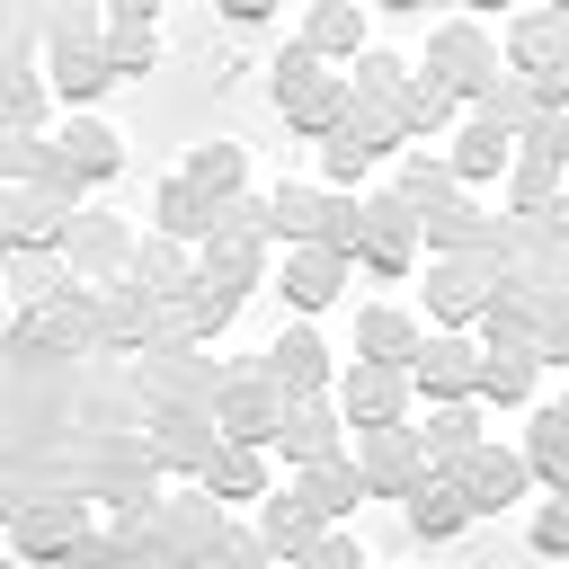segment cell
Segmentation results:
<instances>
[{
    "mask_svg": "<svg viewBox=\"0 0 569 569\" xmlns=\"http://www.w3.org/2000/svg\"><path fill=\"white\" fill-rule=\"evenodd\" d=\"M276 107H284L302 133L347 124V89L320 71V53H311V44H284V53H276Z\"/></svg>",
    "mask_w": 569,
    "mask_h": 569,
    "instance_id": "6da1fadb",
    "label": "cell"
},
{
    "mask_svg": "<svg viewBox=\"0 0 569 569\" xmlns=\"http://www.w3.org/2000/svg\"><path fill=\"white\" fill-rule=\"evenodd\" d=\"M409 373H418V391H427V400L445 409V400H462V391H480V347H471V338H427Z\"/></svg>",
    "mask_w": 569,
    "mask_h": 569,
    "instance_id": "7a4b0ae2",
    "label": "cell"
},
{
    "mask_svg": "<svg viewBox=\"0 0 569 569\" xmlns=\"http://www.w3.org/2000/svg\"><path fill=\"white\" fill-rule=\"evenodd\" d=\"M338 400H347V418L373 436V427H391V418H400V400H409V373H400V365H356Z\"/></svg>",
    "mask_w": 569,
    "mask_h": 569,
    "instance_id": "3957f363",
    "label": "cell"
},
{
    "mask_svg": "<svg viewBox=\"0 0 569 569\" xmlns=\"http://www.w3.org/2000/svg\"><path fill=\"white\" fill-rule=\"evenodd\" d=\"M525 480H533V462H525V453H489V445H471V453H462V498H471V516L507 507Z\"/></svg>",
    "mask_w": 569,
    "mask_h": 569,
    "instance_id": "277c9868",
    "label": "cell"
},
{
    "mask_svg": "<svg viewBox=\"0 0 569 569\" xmlns=\"http://www.w3.org/2000/svg\"><path fill=\"white\" fill-rule=\"evenodd\" d=\"M107 169H116V133L89 124V116L62 124V151L44 160V178H53V187H80V178H107Z\"/></svg>",
    "mask_w": 569,
    "mask_h": 569,
    "instance_id": "5b68a950",
    "label": "cell"
},
{
    "mask_svg": "<svg viewBox=\"0 0 569 569\" xmlns=\"http://www.w3.org/2000/svg\"><path fill=\"white\" fill-rule=\"evenodd\" d=\"M338 213H347V204H329V196H311V187H276V196H267V231L311 240V249L338 231Z\"/></svg>",
    "mask_w": 569,
    "mask_h": 569,
    "instance_id": "8992f818",
    "label": "cell"
},
{
    "mask_svg": "<svg viewBox=\"0 0 569 569\" xmlns=\"http://www.w3.org/2000/svg\"><path fill=\"white\" fill-rule=\"evenodd\" d=\"M80 27H89V18H80ZM80 27H62V44H53V89H62V98H98V89L116 80V62L80 44Z\"/></svg>",
    "mask_w": 569,
    "mask_h": 569,
    "instance_id": "52a82bcc",
    "label": "cell"
},
{
    "mask_svg": "<svg viewBox=\"0 0 569 569\" xmlns=\"http://www.w3.org/2000/svg\"><path fill=\"white\" fill-rule=\"evenodd\" d=\"M160 231H178V240H196V231H231V204H213L204 187L169 178V187H160Z\"/></svg>",
    "mask_w": 569,
    "mask_h": 569,
    "instance_id": "ba28073f",
    "label": "cell"
},
{
    "mask_svg": "<svg viewBox=\"0 0 569 569\" xmlns=\"http://www.w3.org/2000/svg\"><path fill=\"white\" fill-rule=\"evenodd\" d=\"M276 436H284L293 462H338V427H329L320 400H284V427H276Z\"/></svg>",
    "mask_w": 569,
    "mask_h": 569,
    "instance_id": "9c48e42d",
    "label": "cell"
},
{
    "mask_svg": "<svg viewBox=\"0 0 569 569\" xmlns=\"http://www.w3.org/2000/svg\"><path fill=\"white\" fill-rule=\"evenodd\" d=\"M462 516H471V498H462V480H427V471L409 480V525H418L427 542H436V533H453Z\"/></svg>",
    "mask_w": 569,
    "mask_h": 569,
    "instance_id": "30bf717a",
    "label": "cell"
},
{
    "mask_svg": "<svg viewBox=\"0 0 569 569\" xmlns=\"http://www.w3.org/2000/svg\"><path fill=\"white\" fill-rule=\"evenodd\" d=\"M267 356H276V382H284L293 400H311V391L329 382V356H320V338H311V329H293V338H276Z\"/></svg>",
    "mask_w": 569,
    "mask_h": 569,
    "instance_id": "8fae6325",
    "label": "cell"
},
{
    "mask_svg": "<svg viewBox=\"0 0 569 569\" xmlns=\"http://www.w3.org/2000/svg\"><path fill=\"white\" fill-rule=\"evenodd\" d=\"M284 293H293L302 311H320V302L338 293V249H329V240H320V249H293V258H284Z\"/></svg>",
    "mask_w": 569,
    "mask_h": 569,
    "instance_id": "7c38bea8",
    "label": "cell"
},
{
    "mask_svg": "<svg viewBox=\"0 0 569 569\" xmlns=\"http://www.w3.org/2000/svg\"><path fill=\"white\" fill-rule=\"evenodd\" d=\"M71 542H80V498H53V507L18 516V551H71Z\"/></svg>",
    "mask_w": 569,
    "mask_h": 569,
    "instance_id": "4fadbf2b",
    "label": "cell"
},
{
    "mask_svg": "<svg viewBox=\"0 0 569 569\" xmlns=\"http://www.w3.org/2000/svg\"><path fill=\"white\" fill-rule=\"evenodd\" d=\"M356 338H365V365H418V347H427L400 311H365V329H356Z\"/></svg>",
    "mask_w": 569,
    "mask_h": 569,
    "instance_id": "5bb4252c",
    "label": "cell"
},
{
    "mask_svg": "<svg viewBox=\"0 0 569 569\" xmlns=\"http://www.w3.org/2000/svg\"><path fill=\"white\" fill-rule=\"evenodd\" d=\"M365 498V471H347V462H311V480H302V507L311 516H347Z\"/></svg>",
    "mask_w": 569,
    "mask_h": 569,
    "instance_id": "9a60e30c",
    "label": "cell"
},
{
    "mask_svg": "<svg viewBox=\"0 0 569 569\" xmlns=\"http://www.w3.org/2000/svg\"><path fill=\"white\" fill-rule=\"evenodd\" d=\"M302 44H311V53H356V44H365V9H347V0H329V9H311V27H302Z\"/></svg>",
    "mask_w": 569,
    "mask_h": 569,
    "instance_id": "2e32d148",
    "label": "cell"
},
{
    "mask_svg": "<svg viewBox=\"0 0 569 569\" xmlns=\"http://www.w3.org/2000/svg\"><path fill=\"white\" fill-rule=\"evenodd\" d=\"M204 489H213V498H258V453H249V445L204 453Z\"/></svg>",
    "mask_w": 569,
    "mask_h": 569,
    "instance_id": "e0dca14e",
    "label": "cell"
},
{
    "mask_svg": "<svg viewBox=\"0 0 569 569\" xmlns=\"http://www.w3.org/2000/svg\"><path fill=\"white\" fill-rule=\"evenodd\" d=\"M445 116H453V80H409L400 89V133H427Z\"/></svg>",
    "mask_w": 569,
    "mask_h": 569,
    "instance_id": "ac0fdd59",
    "label": "cell"
},
{
    "mask_svg": "<svg viewBox=\"0 0 569 569\" xmlns=\"http://www.w3.org/2000/svg\"><path fill=\"white\" fill-rule=\"evenodd\" d=\"M187 187H204V196L222 204V196L240 187V142H204V151L187 160Z\"/></svg>",
    "mask_w": 569,
    "mask_h": 569,
    "instance_id": "d6986e66",
    "label": "cell"
},
{
    "mask_svg": "<svg viewBox=\"0 0 569 569\" xmlns=\"http://www.w3.org/2000/svg\"><path fill=\"white\" fill-rule=\"evenodd\" d=\"M525 382H533V356H516V347L480 356V391H489V400H525Z\"/></svg>",
    "mask_w": 569,
    "mask_h": 569,
    "instance_id": "ffe728a7",
    "label": "cell"
},
{
    "mask_svg": "<svg viewBox=\"0 0 569 569\" xmlns=\"http://www.w3.org/2000/svg\"><path fill=\"white\" fill-rule=\"evenodd\" d=\"M107 62H116V80L142 71V62H151V18H116V27H107Z\"/></svg>",
    "mask_w": 569,
    "mask_h": 569,
    "instance_id": "44dd1931",
    "label": "cell"
},
{
    "mask_svg": "<svg viewBox=\"0 0 569 569\" xmlns=\"http://www.w3.org/2000/svg\"><path fill=\"white\" fill-rule=\"evenodd\" d=\"M498 160H507V133H498V124H489V116H480V124H471V133H462V151H453V169H462V178H489V169H498Z\"/></svg>",
    "mask_w": 569,
    "mask_h": 569,
    "instance_id": "7402d4cb",
    "label": "cell"
},
{
    "mask_svg": "<svg viewBox=\"0 0 569 569\" xmlns=\"http://www.w3.org/2000/svg\"><path fill=\"white\" fill-rule=\"evenodd\" d=\"M418 436H427L436 453H453V462H462V453H471V409H462V400H445V409H436Z\"/></svg>",
    "mask_w": 569,
    "mask_h": 569,
    "instance_id": "603a6c76",
    "label": "cell"
},
{
    "mask_svg": "<svg viewBox=\"0 0 569 569\" xmlns=\"http://www.w3.org/2000/svg\"><path fill=\"white\" fill-rule=\"evenodd\" d=\"M267 542H276V551H311V507L267 498Z\"/></svg>",
    "mask_w": 569,
    "mask_h": 569,
    "instance_id": "cb8c5ba5",
    "label": "cell"
},
{
    "mask_svg": "<svg viewBox=\"0 0 569 569\" xmlns=\"http://www.w3.org/2000/svg\"><path fill=\"white\" fill-rule=\"evenodd\" d=\"M9 231H18V249H36V240L53 231V204H44V196H18V213H9Z\"/></svg>",
    "mask_w": 569,
    "mask_h": 569,
    "instance_id": "d4e9b609",
    "label": "cell"
},
{
    "mask_svg": "<svg viewBox=\"0 0 569 569\" xmlns=\"http://www.w3.org/2000/svg\"><path fill=\"white\" fill-rule=\"evenodd\" d=\"M356 89H365V98H391V89H400V62H391V53H365V62H356Z\"/></svg>",
    "mask_w": 569,
    "mask_h": 569,
    "instance_id": "484cf974",
    "label": "cell"
},
{
    "mask_svg": "<svg viewBox=\"0 0 569 569\" xmlns=\"http://www.w3.org/2000/svg\"><path fill=\"white\" fill-rule=\"evenodd\" d=\"M436 302H445V311H471V302H480L471 267H436Z\"/></svg>",
    "mask_w": 569,
    "mask_h": 569,
    "instance_id": "4316f807",
    "label": "cell"
},
{
    "mask_svg": "<svg viewBox=\"0 0 569 569\" xmlns=\"http://www.w3.org/2000/svg\"><path fill=\"white\" fill-rule=\"evenodd\" d=\"M542 471H560V480H569V409H551V418H542Z\"/></svg>",
    "mask_w": 569,
    "mask_h": 569,
    "instance_id": "83f0119b",
    "label": "cell"
},
{
    "mask_svg": "<svg viewBox=\"0 0 569 569\" xmlns=\"http://www.w3.org/2000/svg\"><path fill=\"white\" fill-rule=\"evenodd\" d=\"M533 542H542V551H569V498H551V507L533 516Z\"/></svg>",
    "mask_w": 569,
    "mask_h": 569,
    "instance_id": "f1b7e54d",
    "label": "cell"
},
{
    "mask_svg": "<svg viewBox=\"0 0 569 569\" xmlns=\"http://www.w3.org/2000/svg\"><path fill=\"white\" fill-rule=\"evenodd\" d=\"M71 569H142V560H124L116 542H71Z\"/></svg>",
    "mask_w": 569,
    "mask_h": 569,
    "instance_id": "f546056e",
    "label": "cell"
},
{
    "mask_svg": "<svg viewBox=\"0 0 569 569\" xmlns=\"http://www.w3.org/2000/svg\"><path fill=\"white\" fill-rule=\"evenodd\" d=\"M302 569H365V551H356V542H311Z\"/></svg>",
    "mask_w": 569,
    "mask_h": 569,
    "instance_id": "4dcf8cb0",
    "label": "cell"
},
{
    "mask_svg": "<svg viewBox=\"0 0 569 569\" xmlns=\"http://www.w3.org/2000/svg\"><path fill=\"white\" fill-rule=\"evenodd\" d=\"M542 213H551V231L569 240V187H551V204H542Z\"/></svg>",
    "mask_w": 569,
    "mask_h": 569,
    "instance_id": "1f68e13d",
    "label": "cell"
},
{
    "mask_svg": "<svg viewBox=\"0 0 569 569\" xmlns=\"http://www.w3.org/2000/svg\"><path fill=\"white\" fill-rule=\"evenodd\" d=\"M142 569H178V560H142Z\"/></svg>",
    "mask_w": 569,
    "mask_h": 569,
    "instance_id": "d6a6232c",
    "label": "cell"
}]
</instances>
